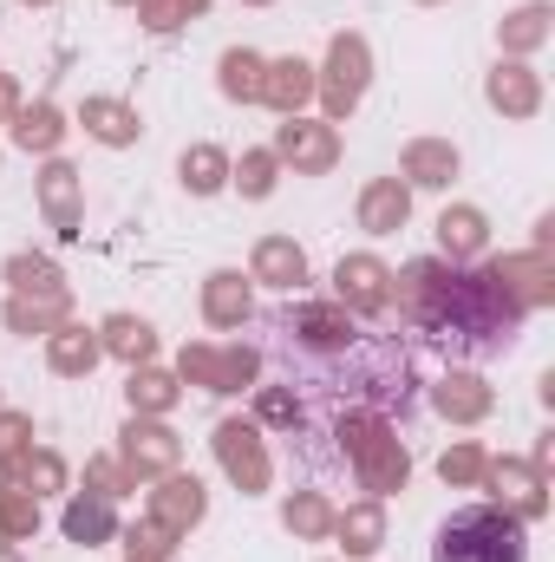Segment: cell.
Instances as JSON below:
<instances>
[{"instance_id":"1","label":"cell","mask_w":555,"mask_h":562,"mask_svg":"<svg viewBox=\"0 0 555 562\" xmlns=\"http://www.w3.org/2000/svg\"><path fill=\"white\" fill-rule=\"evenodd\" d=\"M418 321H424V334L451 360H490L497 347L517 340L523 301L503 294V281L451 269V276H424V288H418Z\"/></svg>"},{"instance_id":"2","label":"cell","mask_w":555,"mask_h":562,"mask_svg":"<svg viewBox=\"0 0 555 562\" xmlns=\"http://www.w3.org/2000/svg\"><path fill=\"white\" fill-rule=\"evenodd\" d=\"M431 562H530V530L497 504H464L438 524Z\"/></svg>"}]
</instances>
